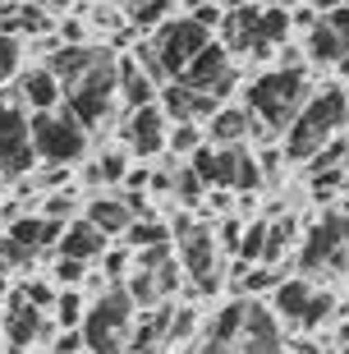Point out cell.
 Masks as SVG:
<instances>
[{
    "instance_id": "cell-1",
    "label": "cell",
    "mask_w": 349,
    "mask_h": 354,
    "mask_svg": "<svg viewBox=\"0 0 349 354\" xmlns=\"http://www.w3.org/2000/svg\"><path fill=\"white\" fill-rule=\"evenodd\" d=\"M308 97H312V92H308V74L281 65V69H267V74H258V79L248 83L244 111L258 120L262 129L285 133L299 120V111L308 106Z\"/></svg>"
},
{
    "instance_id": "cell-2",
    "label": "cell",
    "mask_w": 349,
    "mask_h": 354,
    "mask_svg": "<svg viewBox=\"0 0 349 354\" xmlns=\"http://www.w3.org/2000/svg\"><path fill=\"white\" fill-rule=\"evenodd\" d=\"M349 120L345 88H326L308 97V106L299 111V120L285 129V161H312L326 143L340 138V124Z\"/></svg>"
},
{
    "instance_id": "cell-3",
    "label": "cell",
    "mask_w": 349,
    "mask_h": 354,
    "mask_svg": "<svg viewBox=\"0 0 349 354\" xmlns=\"http://www.w3.org/2000/svg\"><path fill=\"white\" fill-rule=\"evenodd\" d=\"M129 331H133V299L124 295V286H111L102 299L88 304V317H83L88 354H124Z\"/></svg>"
},
{
    "instance_id": "cell-4",
    "label": "cell",
    "mask_w": 349,
    "mask_h": 354,
    "mask_svg": "<svg viewBox=\"0 0 349 354\" xmlns=\"http://www.w3.org/2000/svg\"><path fill=\"white\" fill-rule=\"evenodd\" d=\"M120 102V69H115V55L106 51L97 65L88 69V79L78 83L74 92H65V111L78 120V129L92 133L97 124H106L111 106Z\"/></svg>"
},
{
    "instance_id": "cell-5",
    "label": "cell",
    "mask_w": 349,
    "mask_h": 354,
    "mask_svg": "<svg viewBox=\"0 0 349 354\" xmlns=\"http://www.w3.org/2000/svg\"><path fill=\"white\" fill-rule=\"evenodd\" d=\"M28 138H32V152L41 157V166H69V161H78L83 147H88V133L78 129V120L69 115L65 106L51 111V115L28 120Z\"/></svg>"
},
{
    "instance_id": "cell-6",
    "label": "cell",
    "mask_w": 349,
    "mask_h": 354,
    "mask_svg": "<svg viewBox=\"0 0 349 354\" xmlns=\"http://www.w3.org/2000/svg\"><path fill=\"white\" fill-rule=\"evenodd\" d=\"M28 111L23 102L5 92L0 97V180H19V175H32L37 166V152H32V138H28Z\"/></svg>"
},
{
    "instance_id": "cell-7",
    "label": "cell",
    "mask_w": 349,
    "mask_h": 354,
    "mask_svg": "<svg viewBox=\"0 0 349 354\" xmlns=\"http://www.w3.org/2000/svg\"><path fill=\"white\" fill-rule=\"evenodd\" d=\"M184 88H194V92H207V97H216V102H225V92L234 88V60L230 51L220 46V41H207L202 51L194 55V65L184 69Z\"/></svg>"
},
{
    "instance_id": "cell-8",
    "label": "cell",
    "mask_w": 349,
    "mask_h": 354,
    "mask_svg": "<svg viewBox=\"0 0 349 354\" xmlns=\"http://www.w3.org/2000/svg\"><path fill=\"white\" fill-rule=\"evenodd\" d=\"M345 244H349V221H345V216H336V212H326L322 221L308 230V239H303V249H299V267H303V272L336 267V258H340Z\"/></svg>"
},
{
    "instance_id": "cell-9",
    "label": "cell",
    "mask_w": 349,
    "mask_h": 354,
    "mask_svg": "<svg viewBox=\"0 0 349 354\" xmlns=\"http://www.w3.org/2000/svg\"><path fill=\"white\" fill-rule=\"evenodd\" d=\"M156 106H161V115L170 124H202V120H211L220 111L216 97L194 92V88H184V83H166V88L156 92Z\"/></svg>"
},
{
    "instance_id": "cell-10",
    "label": "cell",
    "mask_w": 349,
    "mask_h": 354,
    "mask_svg": "<svg viewBox=\"0 0 349 354\" xmlns=\"http://www.w3.org/2000/svg\"><path fill=\"white\" fill-rule=\"evenodd\" d=\"M14 97L23 102L28 115H51V111H60V106H65V88H60V79H55L46 65H28L23 74H19Z\"/></svg>"
},
{
    "instance_id": "cell-11",
    "label": "cell",
    "mask_w": 349,
    "mask_h": 354,
    "mask_svg": "<svg viewBox=\"0 0 349 354\" xmlns=\"http://www.w3.org/2000/svg\"><path fill=\"white\" fill-rule=\"evenodd\" d=\"M180 244V267L189 276H194L202 290L216 286V235H211V225H194L184 239H175Z\"/></svg>"
},
{
    "instance_id": "cell-12",
    "label": "cell",
    "mask_w": 349,
    "mask_h": 354,
    "mask_svg": "<svg viewBox=\"0 0 349 354\" xmlns=\"http://www.w3.org/2000/svg\"><path fill=\"white\" fill-rule=\"evenodd\" d=\"M166 133H170V120L161 115V106L133 111L124 120V147H129V157H156L166 147Z\"/></svg>"
},
{
    "instance_id": "cell-13",
    "label": "cell",
    "mask_w": 349,
    "mask_h": 354,
    "mask_svg": "<svg viewBox=\"0 0 349 354\" xmlns=\"http://www.w3.org/2000/svg\"><path fill=\"white\" fill-rule=\"evenodd\" d=\"M115 69H120V102L133 111H147V106H156V83L147 79V69L138 65V55H115Z\"/></svg>"
},
{
    "instance_id": "cell-14",
    "label": "cell",
    "mask_w": 349,
    "mask_h": 354,
    "mask_svg": "<svg viewBox=\"0 0 349 354\" xmlns=\"http://www.w3.org/2000/svg\"><path fill=\"white\" fill-rule=\"evenodd\" d=\"M106 249H111V239H106L97 225H88L83 216H78V221L65 225L55 258H74V263H102V253H106Z\"/></svg>"
},
{
    "instance_id": "cell-15",
    "label": "cell",
    "mask_w": 349,
    "mask_h": 354,
    "mask_svg": "<svg viewBox=\"0 0 349 354\" xmlns=\"http://www.w3.org/2000/svg\"><path fill=\"white\" fill-rule=\"evenodd\" d=\"M248 111L244 106H220L216 115L202 124V133H207V147H216V152H225V147H244L248 143Z\"/></svg>"
},
{
    "instance_id": "cell-16",
    "label": "cell",
    "mask_w": 349,
    "mask_h": 354,
    "mask_svg": "<svg viewBox=\"0 0 349 354\" xmlns=\"http://www.w3.org/2000/svg\"><path fill=\"white\" fill-rule=\"evenodd\" d=\"M83 221L97 225V230L111 239V235H124L133 216H129V203H124L120 194H97V198H88V207H83Z\"/></svg>"
},
{
    "instance_id": "cell-17",
    "label": "cell",
    "mask_w": 349,
    "mask_h": 354,
    "mask_svg": "<svg viewBox=\"0 0 349 354\" xmlns=\"http://www.w3.org/2000/svg\"><path fill=\"white\" fill-rule=\"evenodd\" d=\"M5 336H10L14 350H23V345H32L37 336H46V322H41L37 308H28L23 299H14V308L5 313Z\"/></svg>"
},
{
    "instance_id": "cell-18",
    "label": "cell",
    "mask_w": 349,
    "mask_h": 354,
    "mask_svg": "<svg viewBox=\"0 0 349 354\" xmlns=\"http://www.w3.org/2000/svg\"><path fill=\"white\" fill-rule=\"evenodd\" d=\"M312 295H317V290L308 286V276H294V281L276 286V317H285V322H303Z\"/></svg>"
},
{
    "instance_id": "cell-19",
    "label": "cell",
    "mask_w": 349,
    "mask_h": 354,
    "mask_svg": "<svg viewBox=\"0 0 349 354\" xmlns=\"http://www.w3.org/2000/svg\"><path fill=\"white\" fill-rule=\"evenodd\" d=\"M133 171V161H129V147H106L102 157L88 166V175L83 180L88 184H124V175Z\"/></svg>"
},
{
    "instance_id": "cell-20",
    "label": "cell",
    "mask_w": 349,
    "mask_h": 354,
    "mask_svg": "<svg viewBox=\"0 0 349 354\" xmlns=\"http://www.w3.org/2000/svg\"><path fill=\"white\" fill-rule=\"evenodd\" d=\"M124 14H129V28L152 32V28H166L170 19H180V5H170V0H147V5H124Z\"/></svg>"
},
{
    "instance_id": "cell-21",
    "label": "cell",
    "mask_w": 349,
    "mask_h": 354,
    "mask_svg": "<svg viewBox=\"0 0 349 354\" xmlns=\"http://www.w3.org/2000/svg\"><path fill=\"white\" fill-rule=\"evenodd\" d=\"M166 244H170V225L166 221H129V230H124V249L129 253L166 249Z\"/></svg>"
},
{
    "instance_id": "cell-22",
    "label": "cell",
    "mask_w": 349,
    "mask_h": 354,
    "mask_svg": "<svg viewBox=\"0 0 349 354\" xmlns=\"http://www.w3.org/2000/svg\"><path fill=\"white\" fill-rule=\"evenodd\" d=\"M303 51H308V60H317V65H345L349 60V51L340 46V37L326 24H317L308 32V46H303Z\"/></svg>"
},
{
    "instance_id": "cell-23",
    "label": "cell",
    "mask_w": 349,
    "mask_h": 354,
    "mask_svg": "<svg viewBox=\"0 0 349 354\" xmlns=\"http://www.w3.org/2000/svg\"><path fill=\"white\" fill-rule=\"evenodd\" d=\"M202 147H207V133H202V124H170V133H166V152H170V157L194 161Z\"/></svg>"
},
{
    "instance_id": "cell-24",
    "label": "cell",
    "mask_w": 349,
    "mask_h": 354,
    "mask_svg": "<svg viewBox=\"0 0 349 354\" xmlns=\"http://www.w3.org/2000/svg\"><path fill=\"white\" fill-rule=\"evenodd\" d=\"M55 327L60 331H83V317H88V299H83V290H60V299H55Z\"/></svg>"
},
{
    "instance_id": "cell-25",
    "label": "cell",
    "mask_w": 349,
    "mask_h": 354,
    "mask_svg": "<svg viewBox=\"0 0 349 354\" xmlns=\"http://www.w3.org/2000/svg\"><path fill=\"white\" fill-rule=\"evenodd\" d=\"M290 5H272V10H262L258 19V46H276V41L290 37Z\"/></svg>"
},
{
    "instance_id": "cell-26",
    "label": "cell",
    "mask_w": 349,
    "mask_h": 354,
    "mask_svg": "<svg viewBox=\"0 0 349 354\" xmlns=\"http://www.w3.org/2000/svg\"><path fill=\"white\" fill-rule=\"evenodd\" d=\"M74 207H78V194H74V189H60V194H46V198H41L37 216H41V221L65 225V216H74Z\"/></svg>"
},
{
    "instance_id": "cell-27",
    "label": "cell",
    "mask_w": 349,
    "mask_h": 354,
    "mask_svg": "<svg viewBox=\"0 0 349 354\" xmlns=\"http://www.w3.org/2000/svg\"><path fill=\"white\" fill-rule=\"evenodd\" d=\"M19 299H23L28 308H37V313H46V308H55V299H60V290L51 286V276H46V281H23V290H19Z\"/></svg>"
},
{
    "instance_id": "cell-28",
    "label": "cell",
    "mask_w": 349,
    "mask_h": 354,
    "mask_svg": "<svg viewBox=\"0 0 349 354\" xmlns=\"http://www.w3.org/2000/svg\"><path fill=\"white\" fill-rule=\"evenodd\" d=\"M88 281V263H74V258H55L51 263V286L55 290H78Z\"/></svg>"
},
{
    "instance_id": "cell-29",
    "label": "cell",
    "mask_w": 349,
    "mask_h": 354,
    "mask_svg": "<svg viewBox=\"0 0 349 354\" xmlns=\"http://www.w3.org/2000/svg\"><path fill=\"white\" fill-rule=\"evenodd\" d=\"M55 41H60V46H92V28H88V19L65 14V19L55 24Z\"/></svg>"
},
{
    "instance_id": "cell-30",
    "label": "cell",
    "mask_w": 349,
    "mask_h": 354,
    "mask_svg": "<svg viewBox=\"0 0 349 354\" xmlns=\"http://www.w3.org/2000/svg\"><path fill=\"white\" fill-rule=\"evenodd\" d=\"M175 198H180L184 207H202V198H207L202 180H198L189 166H184V171H175Z\"/></svg>"
},
{
    "instance_id": "cell-31",
    "label": "cell",
    "mask_w": 349,
    "mask_h": 354,
    "mask_svg": "<svg viewBox=\"0 0 349 354\" xmlns=\"http://www.w3.org/2000/svg\"><path fill=\"white\" fill-rule=\"evenodd\" d=\"M23 74V41L19 37H0V83Z\"/></svg>"
},
{
    "instance_id": "cell-32",
    "label": "cell",
    "mask_w": 349,
    "mask_h": 354,
    "mask_svg": "<svg viewBox=\"0 0 349 354\" xmlns=\"http://www.w3.org/2000/svg\"><path fill=\"white\" fill-rule=\"evenodd\" d=\"M23 267H32V253L19 249L10 235H0V276H10V272H23Z\"/></svg>"
},
{
    "instance_id": "cell-33",
    "label": "cell",
    "mask_w": 349,
    "mask_h": 354,
    "mask_svg": "<svg viewBox=\"0 0 349 354\" xmlns=\"http://www.w3.org/2000/svg\"><path fill=\"white\" fill-rule=\"evenodd\" d=\"M194 331H198V313H194V308H175V317H170V327H166V345L189 341Z\"/></svg>"
},
{
    "instance_id": "cell-34",
    "label": "cell",
    "mask_w": 349,
    "mask_h": 354,
    "mask_svg": "<svg viewBox=\"0 0 349 354\" xmlns=\"http://www.w3.org/2000/svg\"><path fill=\"white\" fill-rule=\"evenodd\" d=\"M331 308H336V299H331V295H312V304H308V313H303V322H299V327H303V331L322 327L326 317H331Z\"/></svg>"
},
{
    "instance_id": "cell-35",
    "label": "cell",
    "mask_w": 349,
    "mask_h": 354,
    "mask_svg": "<svg viewBox=\"0 0 349 354\" xmlns=\"http://www.w3.org/2000/svg\"><path fill=\"white\" fill-rule=\"evenodd\" d=\"M322 24L331 28L340 37V46L349 51V5H331V10H322Z\"/></svg>"
},
{
    "instance_id": "cell-36",
    "label": "cell",
    "mask_w": 349,
    "mask_h": 354,
    "mask_svg": "<svg viewBox=\"0 0 349 354\" xmlns=\"http://www.w3.org/2000/svg\"><path fill=\"white\" fill-rule=\"evenodd\" d=\"M276 286V267H248L244 272V290L248 295H262V290Z\"/></svg>"
},
{
    "instance_id": "cell-37",
    "label": "cell",
    "mask_w": 349,
    "mask_h": 354,
    "mask_svg": "<svg viewBox=\"0 0 349 354\" xmlns=\"http://www.w3.org/2000/svg\"><path fill=\"white\" fill-rule=\"evenodd\" d=\"M345 184V171H322V175H312V198H331Z\"/></svg>"
},
{
    "instance_id": "cell-38",
    "label": "cell",
    "mask_w": 349,
    "mask_h": 354,
    "mask_svg": "<svg viewBox=\"0 0 349 354\" xmlns=\"http://www.w3.org/2000/svg\"><path fill=\"white\" fill-rule=\"evenodd\" d=\"M234 354H285L281 345H272V350H234Z\"/></svg>"
},
{
    "instance_id": "cell-39",
    "label": "cell",
    "mask_w": 349,
    "mask_h": 354,
    "mask_svg": "<svg viewBox=\"0 0 349 354\" xmlns=\"http://www.w3.org/2000/svg\"><path fill=\"white\" fill-rule=\"evenodd\" d=\"M345 102H349V83H345Z\"/></svg>"
},
{
    "instance_id": "cell-40",
    "label": "cell",
    "mask_w": 349,
    "mask_h": 354,
    "mask_svg": "<svg viewBox=\"0 0 349 354\" xmlns=\"http://www.w3.org/2000/svg\"><path fill=\"white\" fill-rule=\"evenodd\" d=\"M345 354H349V345H345Z\"/></svg>"
}]
</instances>
